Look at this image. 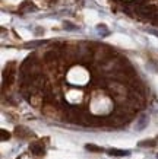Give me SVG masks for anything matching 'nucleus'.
Listing matches in <instances>:
<instances>
[{
	"mask_svg": "<svg viewBox=\"0 0 158 159\" xmlns=\"http://www.w3.org/2000/svg\"><path fill=\"white\" fill-rule=\"evenodd\" d=\"M108 155H110V156H116V158H122V156H129L130 150H123V149H108Z\"/></svg>",
	"mask_w": 158,
	"mask_h": 159,
	"instance_id": "1",
	"label": "nucleus"
},
{
	"mask_svg": "<svg viewBox=\"0 0 158 159\" xmlns=\"http://www.w3.org/2000/svg\"><path fill=\"white\" fill-rule=\"evenodd\" d=\"M148 126V115L147 114H142L141 118H139V121L136 123V130L138 132H142L145 127Z\"/></svg>",
	"mask_w": 158,
	"mask_h": 159,
	"instance_id": "2",
	"label": "nucleus"
},
{
	"mask_svg": "<svg viewBox=\"0 0 158 159\" xmlns=\"http://www.w3.org/2000/svg\"><path fill=\"white\" fill-rule=\"evenodd\" d=\"M31 150H32L35 155L44 153V149H43V146H41V145H32V146H31Z\"/></svg>",
	"mask_w": 158,
	"mask_h": 159,
	"instance_id": "3",
	"label": "nucleus"
},
{
	"mask_svg": "<svg viewBox=\"0 0 158 159\" xmlns=\"http://www.w3.org/2000/svg\"><path fill=\"white\" fill-rule=\"evenodd\" d=\"M85 149L89 150V152H102V148H98V146H94V145H86Z\"/></svg>",
	"mask_w": 158,
	"mask_h": 159,
	"instance_id": "4",
	"label": "nucleus"
},
{
	"mask_svg": "<svg viewBox=\"0 0 158 159\" xmlns=\"http://www.w3.org/2000/svg\"><path fill=\"white\" fill-rule=\"evenodd\" d=\"M64 29H68V31H76L78 26H73V23H70V22H64Z\"/></svg>",
	"mask_w": 158,
	"mask_h": 159,
	"instance_id": "5",
	"label": "nucleus"
},
{
	"mask_svg": "<svg viewBox=\"0 0 158 159\" xmlns=\"http://www.w3.org/2000/svg\"><path fill=\"white\" fill-rule=\"evenodd\" d=\"M45 44V41H34V43H28L27 47H37V45H43Z\"/></svg>",
	"mask_w": 158,
	"mask_h": 159,
	"instance_id": "6",
	"label": "nucleus"
},
{
	"mask_svg": "<svg viewBox=\"0 0 158 159\" xmlns=\"http://www.w3.org/2000/svg\"><path fill=\"white\" fill-rule=\"evenodd\" d=\"M139 146H154V142L152 140H143L139 143Z\"/></svg>",
	"mask_w": 158,
	"mask_h": 159,
	"instance_id": "7",
	"label": "nucleus"
},
{
	"mask_svg": "<svg viewBox=\"0 0 158 159\" xmlns=\"http://www.w3.org/2000/svg\"><path fill=\"white\" fill-rule=\"evenodd\" d=\"M149 32L154 34V35H157V37H158V31H155V29H149Z\"/></svg>",
	"mask_w": 158,
	"mask_h": 159,
	"instance_id": "8",
	"label": "nucleus"
},
{
	"mask_svg": "<svg viewBox=\"0 0 158 159\" xmlns=\"http://www.w3.org/2000/svg\"><path fill=\"white\" fill-rule=\"evenodd\" d=\"M157 156H158V155H157Z\"/></svg>",
	"mask_w": 158,
	"mask_h": 159,
	"instance_id": "9",
	"label": "nucleus"
}]
</instances>
